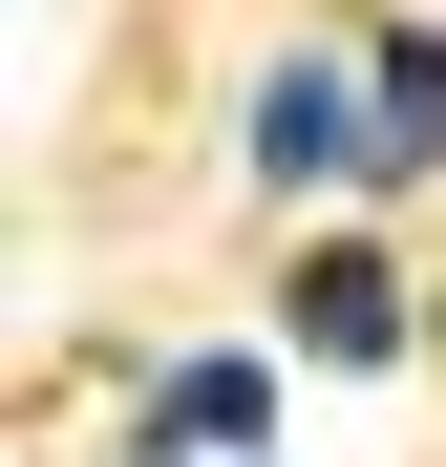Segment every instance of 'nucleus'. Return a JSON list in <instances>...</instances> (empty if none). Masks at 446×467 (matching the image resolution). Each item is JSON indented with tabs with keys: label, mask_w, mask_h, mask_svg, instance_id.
Segmentation results:
<instances>
[{
	"label": "nucleus",
	"mask_w": 446,
	"mask_h": 467,
	"mask_svg": "<svg viewBox=\"0 0 446 467\" xmlns=\"http://www.w3.org/2000/svg\"><path fill=\"white\" fill-rule=\"evenodd\" d=\"M128 446H149V467H255V446H276V361H149Z\"/></svg>",
	"instance_id": "obj_1"
},
{
	"label": "nucleus",
	"mask_w": 446,
	"mask_h": 467,
	"mask_svg": "<svg viewBox=\"0 0 446 467\" xmlns=\"http://www.w3.org/2000/svg\"><path fill=\"white\" fill-rule=\"evenodd\" d=\"M446 171V22H383L361 43V192H425Z\"/></svg>",
	"instance_id": "obj_2"
},
{
	"label": "nucleus",
	"mask_w": 446,
	"mask_h": 467,
	"mask_svg": "<svg viewBox=\"0 0 446 467\" xmlns=\"http://www.w3.org/2000/svg\"><path fill=\"white\" fill-rule=\"evenodd\" d=\"M404 340H425V276H383L361 234H319L297 255V361H404Z\"/></svg>",
	"instance_id": "obj_3"
},
{
	"label": "nucleus",
	"mask_w": 446,
	"mask_h": 467,
	"mask_svg": "<svg viewBox=\"0 0 446 467\" xmlns=\"http://www.w3.org/2000/svg\"><path fill=\"white\" fill-rule=\"evenodd\" d=\"M340 171H361V64L297 43L276 86H255V192H340Z\"/></svg>",
	"instance_id": "obj_4"
},
{
	"label": "nucleus",
	"mask_w": 446,
	"mask_h": 467,
	"mask_svg": "<svg viewBox=\"0 0 446 467\" xmlns=\"http://www.w3.org/2000/svg\"><path fill=\"white\" fill-rule=\"evenodd\" d=\"M425 340H446V297H425Z\"/></svg>",
	"instance_id": "obj_5"
},
{
	"label": "nucleus",
	"mask_w": 446,
	"mask_h": 467,
	"mask_svg": "<svg viewBox=\"0 0 446 467\" xmlns=\"http://www.w3.org/2000/svg\"><path fill=\"white\" fill-rule=\"evenodd\" d=\"M128 467H149V446H128Z\"/></svg>",
	"instance_id": "obj_6"
}]
</instances>
